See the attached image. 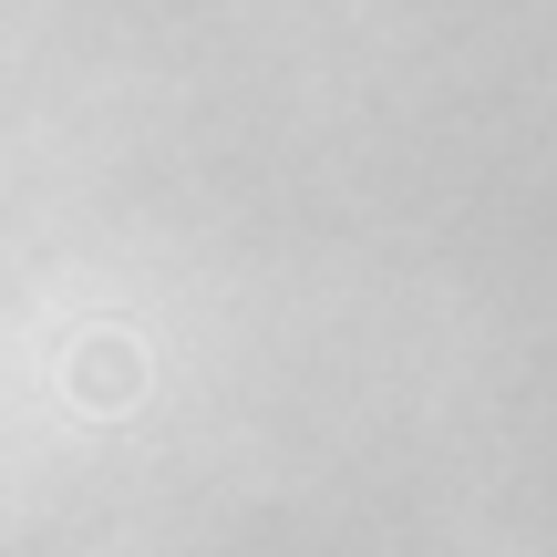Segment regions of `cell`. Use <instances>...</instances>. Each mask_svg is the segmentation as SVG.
Returning <instances> with one entry per match:
<instances>
[{
    "mask_svg": "<svg viewBox=\"0 0 557 557\" xmlns=\"http://www.w3.org/2000/svg\"><path fill=\"white\" fill-rule=\"evenodd\" d=\"M62 393H73L83 413H135L145 403V341L135 331H83L73 361H62Z\"/></svg>",
    "mask_w": 557,
    "mask_h": 557,
    "instance_id": "1",
    "label": "cell"
}]
</instances>
